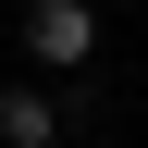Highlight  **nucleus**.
<instances>
[{
  "label": "nucleus",
  "mask_w": 148,
  "mask_h": 148,
  "mask_svg": "<svg viewBox=\"0 0 148 148\" xmlns=\"http://www.w3.org/2000/svg\"><path fill=\"white\" fill-rule=\"evenodd\" d=\"M25 62L37 74H86L99 62V12L86 0H25Z\"/></svg>",
  "instance_id": "obj_1"
},
{
  "label": "nucleus",
  "mask_w": 148,
  "mask_h": 148,
  "mask_svg": "<svg viewBox=\"0 0 148 148\" xmlns=\"http://www.w3.org/2000/svg\"><path fill=\"white\" fill-rule=\"evenodd\" d=\"M62 123L74 111L49 99V86H0V148H62Z\"/></svg>",
  "instance_id": "obj_2"
}]
</instances>
